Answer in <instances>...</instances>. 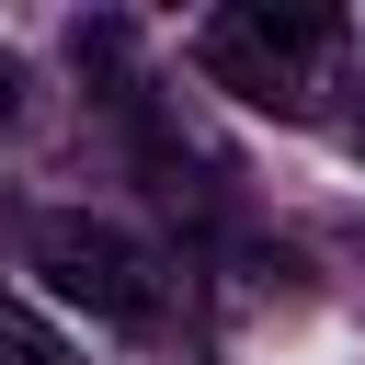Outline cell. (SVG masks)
<instances>
[{
  "label": "cell",
  "mask_w": 365,
  "mask_h": 365,
  "mask_svg": "<svg viewBox=\"0 0 365 365\" xmlns=\"http://www.w3.org/2000/svg\"><path fill=\"white\" fill-rule=\"evenodd\" d=\"M342 57V23L331 11H274V0H228V11H205L194 23V68L217 80V91H240V103H274V114H308V91H319V68Z\"/></svg>",
  "instance_id": "6da1fadb"
},
{
  "label": "cell",
  "mask_w": 365,
  "mask_h": 365,
  "mask_svg": "<svg viewBox=\"0 0 365 365\" xmlns=\"http://www.w3.org/2000/svg\"><path fill=\"white\" fill-rule=\"evenodd\" d=\"M34 274H46L68 308H91L103 331H160V319H171L160 251H148L137 228H114V217H34Z\"/></svg>",
  "instance_id": "7a4b0ae2"
},
{
  "label": "cell",
  "mask_w": 365,
  "mask_h": 365,
  "mask_svg": "<svg viewBox=\"0 0 365 365\" xmlns=\"http://www.w3.org/2000/svg\"><path fill=\"white\" fill-rule=\"evenodd\" d=\"M0 365H80V354H68L34 308H11V297H0Z\"/></svg>",
  "instance_id": "3957f363"
},
{
  "label": "cell",
  "mask_w": 365,
  "mask_h": 365,
  "mask_svg": "<svg viewBox=\"0 0 365 365\" xmlns=\"http://www.w3.org/2000/svg\"><path fill=\"white\" fill-rule=\"evenodd\" d=\"M11 103H23V68H11V57H0V125H11Z\"/></svg>",
  "instance_id": "277c9868"
},
{
  "label": "cell",
  "mask_w": 365,
  "mask_h": 365,
  "mask_svg": "<svg viewBox=\"0 0 365 365\" xmlns=\"http://www.w3.org/2000/svg\"><path fill=\"white\" fill-rule=\"evenodd\" d=\"M354 148H365V80H354Z\"/></svg>",
  "instance_id": "5b68a950"
}]
</instances>
